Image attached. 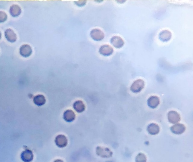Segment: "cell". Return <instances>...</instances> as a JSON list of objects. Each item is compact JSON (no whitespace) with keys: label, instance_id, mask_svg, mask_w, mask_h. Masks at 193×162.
<instances>
[{"label":"cell","instance_id":"1","mask_svg":"<svg viewBox=\"0 0 193 162\" xmlns=\"http://www.w3.org/2000/svg\"><path fill=\"white\" fill-rule=\"evenodd\" d=\"M145 86L144 81L143 79H138L132 83L130 87V90L133 93H138L142 90Z\"/></svg>","mask_w":193,"mask_h":162},{"label":"cell","instance_id":"2","mask_svg":"<svg viewBox=\"0 0 193 162\" xmlns=\"http://www.w3.org/2000/svg\"><path fill=\"white\" fill-rule=\"evenodd\" d=\"M97 154L103 158H108L111 157L112 152L108 148L98 146L96 148Z\"/></svg>","mask_w":193,"mask_h":162},{"label":"cell","instance_id":"3","mask_svg":"<svg viewBox=\"0 0 193 162\" xmlns=\"http://www.w3.org/2000/svg\"><path fill=\"white\" fill-rule=\"evenodd\" d=\"M90 35L93 40L96 41H101L104 37V33L100 30L97 28L93 29L91 30Z\"/></svg>","mask_w":193,"mask_h":162},{"label":"cell","instance_id":"4","mask_svg":"<svg viewBox=\"0 0 193 162\" xmlns=\"http://www.w3.org/2000/svg\"><path fill=\"white\" fill-rule=\"evenodd\" d=\"M168 121L173 124L179 122L181 120V117L179 114L175 111H171L167 114Z\"/></svg>","mask_w":193,"mask_h":162},{"label":"cell","instance_id":"5","mask_svg":"<svg viewBox=\"0 0 193 162\" xmlns=\"http://www.w3.org/2000/svg\"><path fill=\"white\" fill-rule=\"evenodd\" d=\"M99 53L105 56L111 55L114 52V49L110 45L107 44L102 45L99 50Z\"/></svg>","mask_w":193,"mask_h":162},{"label":"cell","instance_id":"6","mask_svg":"<svg viewBox=\"0 0 193 162\" xmlns=\"http://www.w3.org/2000/svg\"><path fill=\"white\" fill-rule=\"evenodd\" d=\"M32 49L31 46L28 44H25L21 45L19 49V53L22 57H28L31 55Z\"/></svg>","mask_w":193,"mask_h":162},{"label":"cell","instance_id":"7","mask_svg":"<svg viewBox=\"0 0 193 162\" xmlns=\"http://www.w3.org/2000/svg\"><path fill=\"white\" fill-rule=\"evenodd\" d=\"M110 42L111 44L116 48H122L124 44L123 39L121 37L118 36H114L112 37L110 39Z\"/></svg>","mask_w":193,"mask_h":162},{"label":"cell","instance_id":"8","mask_svg":"<svg viewBox=\"0 0 193 162\" xmlns=\"http://www.w3.org/2000/svg\"><path fill=\"white\" fill-rule=\"evenodd\" d=\"M160 103V99L158 96L156 95L151 96L147 101V104L148 106L152 109L156 108Z\"/></svg>","mask_w":193,"mask_h":162},{"label":"cell","instance_id":"9","mask_svg":"<svg viewBox=\"0 0 193 162\" xmlns=\"http://www.w3.org/2000/svg\"><path fill=\"white\" fill-rule=\"evenodd\" d=\"M55 142L58 147L60 148H64L67 145L68 140L65 136L60 134L58 135L56 137Z\"/></svg>","mask_w":193,"mask_h":162},{"label":"cell","instance_id":"10","mask_svg":"<svg viewBox=\"0 0 193 162\" xmlns=\"http://www.w3.org/2000/svg\"><path fill=\"white\" fill-rule=\"evenodd\" d=\"M185 126L182 123H177L172 126L170 130L172 133L176 134L179 135L183 133L185 131Z\"/></svg>","mask_w":193,"mask_h":162},{"label":"cell","instance_id":"11","mask_svg":"<svg viewBox=\"0 0 193 162\" xmlns=\"http://www.w3.org/2000/svg\"><path fill=\"white\" fill-rule=\"evenodd\" d=\"M33 155L32 151L29 149H26L23 151L21 154V158L24 162H30L33 159Z\"/></svg>","mask_w":193,"mask_h":162},{"label":"cell","instance_id":"12","mask_svg":"<svg viewBox=\"0 0 193 162\" xmlns=\"http://www.w3.org/2000/svg\"><path fill=\"white\" fill-rule=\"evenodd\" d=\"M5 36L6 39L9 42H14L16 40V35L13 30L11 29L8 28L5 30Z\"/></svg>","mask_w":193,"mask_h":162},{"label":"cell","instance_id":"13","mask_svg":"<svg viewBox=\"0 0 193 162\" xmlns=\"http://www.w3.org/2000/svg\"><path fill=\"white\" fill-rule=\"evenodd\" d=\"M147 130L148 133L151 135H156L160 132V127L157 124L152 123L148 125Z\"/></svg>","mask_w":193,"mask_h":162},{"label":"cell","instance_id":"14","mask_svg":"<svg viewBox=\"0 0 193 162\" xmlns=\"http://www.w3.org/2000/svg\"><path fill=\"white\" fill-rule=\"evenodd\" d=\"M75 114L71 110H67L64 112L63 114V118L65 121L67 122H72L75 120Z\"/></svg>","mask_w":193,"mask_h":162},{"label":"cell","instance_id":"15","mask_svg":"<svg viewBox=\"0 0 193 162\" xmlns=\"http://www.w3.org/2000/svg\"><path fill=\"white\" fill-rule=\"evenodd\" d=\"M73 107L74 110L78 113L83 112L86 109L85 104L82 101L80 100L75 101L73 104Z\"/></svg>","mask_w":193,"mask_h":162},{"label":"cell","instance_id":"16","mask_svg":"<svg viewBox=\"0 0 193 162\" xmlns=\"http://www.w3.org/2000/svg\"><path fill=\"white\" fill-rule=\"evenodd\" d=\"M9 12L13 17H16L19 15L21 11L20 6L17 4H13L11 5L9 9Z\"/></svg>","mask_w":193,"mask_h":162},{"label":"cell","instance_id":"17","mask_svg":"<svg viewBox=\"0 0 193 162\" xmlns=\"http://www.w3.org/2000/svg\"><path fill=\"white\" fill-rule=\"evenodd\" d=\"M172 37V33L167 30H163L159 34L160 39L163 42H167Z\"/></svg>","mask_w":193,"mask_h":162},{"label":"cell","instance_id":"18","mask_svg":"<svg viewBox=\"0 0 193 162\" xmlns=\"http://www.w3.org/2000/svg\"><path fill=\"white\" fill-rule=\"evenodd\" d=\"M46 100L45 97L42 95L39 94L35 96L33 98V102L36 105L41 106L45 104Z\"/></svg>","mask_w":193,"mask_h":162},{"label":"cell","instance_id":"19","mask_svg":"<svg viewBox=\"0 0 193 162\" xmlns=\"http://www.w3.org/2000/svg\"><path fill=\"white\" fill-rule=\"evenodd\" d=\"M146 160L147 158L146 156L142 153H139L135 158L136 162H146Z\"/></svg>","mask_w":193,"mask_h":162},{"label":"cell","instance_id":"20","mask_svg":"<svg viewBox=\"0 0 193 162\" xmlns=\"http://www.w3.org/2000/svg\"><path fill=\"white\" fill-rule=\"evenodd\" d=\"M0 22H3L5 21L7 17V16L6 13L4 11H1L0 12Z\"/></svg>","mask_w":193,"mask_h":162}]
</instances>
